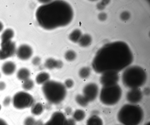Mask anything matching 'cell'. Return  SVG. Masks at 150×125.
<instances>
[{"label":"cell","mask_w":150,"mask_h":125,"mask_svg":"<svg viewBox=\"0 0 150 125\" xmlns=\"http://www.w3.org/2000/svg\"><path fill=\"white\" fill-rule=\"evenodd\" d=\"M0 60H4L14 55L16 51L15 43L11 40L1 42Z\"/></svg>","instance_id":"ba28073f"},{"label":"cell","mask_w":150,"mask_h":125,"mask_svg":"<svg viewBox=\"0 0 150 125\" xmlns=\"http://www.w3.org/2000/svg\"><path fill=\"white\" fill-rule=\"evenodd\" d=\"M66 112H67V113H69L71 112V109L70 107H67V108L66 110Z\"/></svg>","instance_id":"b9f144b4"},{"label":"cell","mask_w":150,"mask_h":125,"mask_svg":"<svg viewBox=\"0 0 150 125\" xmlns=\"http://www.w3.org/2000/svg\"><path fill=\"white\" fill-rule=\"evenodd\" d=\"M122 90L117 84L103 86L99 95L100 101L103 104L108 106L114 105L120 99Z\"/></svg>","instance_id":"8992f818"},{"label":"cell","mask_w":150,"mask_h":125,"mask_svg":"<svg viewBox=\"0 0 150 125\" xmlns=\"http://www.w3.org/2000/svg\"><path fill=\"white\" fill-rule=\"evenodd\" d=\"M101 119L96 115H92L87 120L86 125H103Z\"/></svg>","instance_id":"e0dca14e"},{"label":"cell","mask_w":150,"mask_h":125,"mask_svg":"<svg viewBox=\"0 0 150 125\" xmlns=\"http://www.w3.org/2000/svg\"><path fill=\"white\" fill-rule=\"evenodd\" d=\"M144 112L139 106L127 104L124 105L117 115L118 121L123 125H139L144 117Z\"/></svg>","instance_id":"277c9868"},{"label":"cell","mask_w":150,"mask_h":125,"mask_svg":"<svg viewBox=\"0 0 150 125\" xmlns=\"http://www.w3.org/2000/svg\"><path fill=\"white\" fill-rule=\"evenodd\" d=\"M99 88L98 86L94 83L86 84L83 89V96L89 102L94 100L98 96Z\"/></svg>","instance_id":"30bf717a"},{"label":"cell","mask_w":150,"mask_h":125,"mask_svg":"<svg viewBox=\"0 0 150 125\" xmlns=\"http://www.w3.org/2000/svg\"><path fill=\"white\" fill-rule=\"evenodd\" d=\"M86 117V113L83 110L78 109L76 110L73 114V119L75 121H80L83 120Z\"/></svg>","instance_id":"7402d4cb"},{"label":"cell","mask_w":150,"mask_h":125,"mask_svg":"<svg viewBox=\"0 0 150 125\" xmlns=\"http://www.w3.org/2000/svg\"><path fill=\"white\" fill-rule=\"evenodd\" d=\"M44 110L43 105L40 103L34 104L31 109V113L35 115H39L43 112Z\"/></svg>","instance_id":"d6986e66"},{"label":"cell","mask_w":150,"mask_h":125,"mask_svg":"<svg viewBox=\"0 0 150 125\" xmlns=\"http://www.w3.org/2000/svg\"><path fill=\"white\" fill-rule=\"evenodd\" d=\"M76 57V52L72 50H69L67 51L65 53L64 57L65 59L67 61H71L74 60Z\"/></svg>","instance_id":"4316f807"},{"label":"cell","mask_w":150,"mask_h":125,"mask_svg":"<svg viewBox=\"0 0 150 125\" xmlns=\"http://www.w3.org/2000/svg\"><path fill=\"white\" fill-rule=\"evenodd\" d=\"M130 17V13L127 11L122 12L120 14V18L123 21H126L129 19Z\"/></svg>","instance_id":"f1b7e54d"},{"label":"cell","mask_w":150,"mask_h":125,"mask_svg":"<svg viewBox=\"0 0 150 125\" xmlns=\"http://www.w3.org/2000/svg\"><path fill=\"white\" fill-rule=\"evenodd\" d=\"M50 75L45 72H42L39 73L36 76L35 81L38 84H43L49 80Z\"/></svg>","instance_id":"2e32d148"},{"label":"cell","mask_w":150,"mask_h":125,"mask_svg":"<svg viewBox=\"0 0 150 125\" xmlns=\"http://www.w3.org/2000/svg\"><path fill=\"white\" fill-rule=\"evenodd\" d=\"M133 60V54L128 45L122 41H116L105 44L98 51L92 67L98 74L109 71L119 72L128 67Z\"/></svg>","instance_id":"6da1fadb"},{"label":"cell","mask_w":150,"mask_h":125,"mask_svg":"<svg viewBox=\"0 0 150 125\" xmlns=\"http://www.w3.org/2000/svg\"><path fill=\"white\" fill-rule=\"evenodd\" d=\"M14 33L11 29H6L2 33L1 36V42H5L11 41L13 37Z\"/></svg>","instance_id":"ffe728a7"},{"label":"cell","mask_w":150,"mask_h":125,"mask_svg":"<svg viewBox=\"0 0 150 125\" xmlns=\"http://www.w3.org/2000/svg\"><path fill=\"white\" fill-rule=\"evenodd\" d=\"M75 100L76 103L82 107L87 106L89 103L83 95L81 94L77 95L75 97Z\"/></svg>","instance_id":"d4e9b609"},{"label":"cell","mask_w":150,"mask_h":125,"mask_svg":"<svg viewBox=\"0 0 150 125\" xmlns=\"http://www.w3.org/2000/svg\"><path fill=\"white\" fill-rule=\"evenodd\" d=\"M36 121L33 117L29 116L26 118L23 122L24 125H35Z\"/></svg>","instance_id":"83f0119b"},{"label":"cell","mask_w":150,"mask_h":125,"mask_svg":"<svg viewBox=\"0 0 150 125\" xmlns=\"http://www.w3.org/2000/svg\"><path fill=\"white\" fill-rule=\"evenodd\" d=\"M41 62V59L40 57L38 56L34 57L32 59V62L34 65H39Z\"/></svg>","instance_id":"1f68e13d"},{"label":"cell","mask_w":150,"mask_h":125,"mask_svg":"<svg viewBox=\"0 0 150 125\" xmlns=\"http://www.w3.org/2000/svg\"><path fill=\"white\" fill-rule=\"evenodd\" d=\"M43 124L42 122L40 121H36L35 125H43Z\"/></svg>","instance_id":"60d3db41"},{"label":"cell","mask_w":150,"mask_h":125,"mask_svg":"<svg viewBox=\"0 0 150 125\" xmlns=\"http://www.w3.org/2000/svg\"><path fill=\"white\" fill-rule=\"evenodd\" d=\"M144 93L146 95H148L150 94V89L148 87L145 88L144 90Z\"/></svg>","instance_id":"74e56055"},{"label":"cell","mask_w":150,"mask_h":125,"mask_svg":"<svg viewBox=\"0 0 150 125\" xmlns=\"http://www.w3.org/2000/svg\"><path fill=\"white\" fill-rule=\"evenodd\" d=\"M30 75L29 70L25 68L20 69L17 72L16 74L17 78L20 80L24 81L29 78Z\"/></svg>","instance_id":"9a60e30c"},{"label":"cell","mask_w":150,"mask_h":125,"mask_svg":"<svg viewBox=\"0 0 150 125\" xmlns=\"http://www.w3.org/2000/svg\"><path fill=\"white\" fill-rule=\"evenodd\" d=\"M42 90L46 100L52 104L60 103L67 95L66 88L64 85L53 80H49L43 84Z\"/></svg>","instance_id":"5b68a950"},{"label":"cell","mask_w":150,"mask_h":125,"mask_svg":"<svg viewBox=\"0 0 150 125\" xmlns=\"http://www.w3.org/2000/svg\"><path fill=\"white\" fill-rule=\"evenodd\" d=\"M127 100L132 104H135L139 102L142 99L143 93L139 88L131 89L126 94Z\"/></svg>","instance_id":"7c38bea8"},{"label":"cell","mask_w":150,"mask_h":125,"mask_svg":"<svg viewBox=\"0 0 150 125\" xmlns=\"http://www.w3.org/2000/svg\"><path fill=\"white\" fill-rule=\"evenodd\" d=\"M22 84V87L25 90L29 91L32 89L34 86V82L33 81L28 79L23 81Z\"/></svg>","instance_id":"484cf974"},{"label":"cell","mask_w":150,"mask_h":125,"mask_svg":"<svg viewBox=\"0 0 150 125\" xmlns=\"http://www.w3.org/2000/svg\"><path fill=\"white\" fill-rule=\"evenodd\" d=\"M6 84L5 82L2 81H0V91L4 90L6 88Z\"/></svg>","instance_id":"8d00e7d4"},{"label":"cell","mask_w":150,"mask_h":125,"mask_svg":"<svg viewBox=\"0 0 150 125\" xmlns=\"http://www.w3.org/2000/svg\"><path fill=\"white\" fill-rule=\"evenodd\" d=\"M0 125H8L7 123L3 119L0 118Z\"/></svg>","instance_id":"f35d334b"},{"label":"cell","mask_w":150,"mask_h":125,"mask_svg":"<svg viewBox=\"0 0 150 125\" xmlns=\"http://www.w3.org/2000/svg\"><path fill=\"white\" fill-rule=\"evenodd\" d=\"M63 62L61 60H57V69H61L63 66Z\"/></svg>","instance_id":"d590c367"},{"label":"cell","mask_w":150,"mask_h":125,"mask_svg":"<svg viewBox=\"0 0 150 125\" xmlns=\"http://www.w3.org/2000/svg\"><path fill=\"white\" fill-rule=\"evenodd\" d=\"M1 105L0 104V110L1 109Z\"/></svg>","instance_id":"bcb514c9"},{"label":"cell","mask_w":150,"mask_h":125,"mask_svg":"<svg viewBox=\"0 0 150 125\" xmlns=\"http://www.w3.org/2000/svg\"><path fill=\"white\" fill-rule=\"evenodd\" d=\"M33 51L32 48L26 44H23L20 46L16 51L17 57L22 60H26L32 56Z\"/></svg>","instance_id":"4fadbf2b"},{"label":"cell","mask_w":150,"mask_h":125,"mask_svg":"<svg viewBox=\"0 0 150 125\" xmlns=\"http://www.w3.org/2000/svg\"><path fill=\"white\" fill-rule=\"evenodd\" d=\"M16 66L15 64L11 61H8L4 63L1 67L3 73L6 75L13 74L15 71Z\"/></svg>","instance_id":"5bb4252c"},{"label":"cell","mask_w":150,"mask_h":125,"mask_svg":"<svg viewBox=\"0 0 150 125\" xmlns=\"http://www.w3.org/2000/svg\"><path fill=\"white\" fill-rule=\"evenodd\" d=\"M98 113V112L97 111H93V112L92 115H97V114Z\"/></svg>","instance_id":"ee69618b"},{"label":"cell","mask_w":150,"mask_h":125,"mask_svg":"<svg viewBox=\"0 0 150 125\" xmlns=\"http://www.w3.org/2000/svg\"><path fill=\"white\" fill-rule=\"evenodd\" d=\"M92 40V38L90 35L85 34L82 35L78 42L81 46L86 47L91 44Z\"/></svg>","instance_id":"ac0fdd59"},{"label":"cell","mask_w":150,"mask_h":125,"mask_svg":"<svg viewBox=\"0 0 150 125\" xmlns=\"http://www.w3.org/2000/svg\"><path fill=\"white\" fill-rule=\"evenodd\" d=\"M57 60L52 58H49L45 61L44 66L45 67L49 70L57 68Z\"/></svg>","instance_id":"603a6c76"},{"label":"cell","mask_w":150,"mask_h":125,"mask_svg":"<svg viewBox=\"0 0 150 125\" xmlns=\"http://www.w3.org/2000/svg\"><path fill=\"white\" fill-rule=\"evenodd\" d=\"M98 17L100 21H103L107 18V15L105 13L101 12L98 14Z\"/></svg>","instance_id":"d6a6232c"},{"label":"cell","mask_w":150,"mask_h":125,"mask_svg":"<svg viewBox=\"0 0 150 125\" xmlns=\"http://www.w3.org/2000/svg\"><path fill=\"white\" fill-rule=\"evenodd\" d=\"M39 1L40 2V3H43V4H46L50 2H51V1L50 0H41V1Z\"/></svg>","instance_id":"ab89813d"},{"label":"cell","mask_w":150,"mask_h":125,"mask_svg":"<svg viewBox=\"0 0 150 125\" xmlns=\"http://www.w3.org/2000/svg\"><path fill=\"white\" fill-rule=\"evenodd\" d=\"M1 73H0V78H1Z\"/></svg>","instance_id":"7dc6e473"},{"label":"cell","mask_w":150,"mask_h":125,"mask_svg":"<svg viewBox=\"0 0 150 125\" xmlns=\"http://www.w3.org/2000/svg\"><path fill=\"white\" fill-rule=\"evenodd\" d=\"M144 125H150V122L149 121L147 122Z\"/></svg>","instance_id":"f6af8a7d"},{"label":"cell","mask_w":150,"mask_h":125,"mask_svg":"<svg viewBox=\"0 0 150 125\" xmlns=\"http://www.w3.org/2000/svg\"><path fill=\"white\" fill-rule=\"evenodd\" d=\"M11 101V98L10 96H7L5 98L3 101V105L4 106H7L10 105Z\"/></svg>","instance_id":"836d02e7"},{"label":"cell","mask_w":150,"mask_h":125,"mask_svg":"<svg viewBox=\"0 0 150 125\" xmlns=\"http://www.w3.org/2000/svg\"><path fill=\"white\" fill-rule=\"evenodd\" d=\"M82 34L81 31L78 29L74 30L69 35V39L70 41L74 43L78 42Z\"/></svg>","instance_id":"44dd1931"},{"label":"cell","mask_w":150,"mask_h":125,"mask_svg":"<svg viewBox=\"0 0 150 125\" xmlns=\"http://www.w3.org/2000/svg\"><path fill=\"white\" fill-rule=\"evenodd\" d=\"M107 5V2L104 0H103L97 4L96 8L98 10H103L105 9Z\"/></svg>","instance_id":"f546056e"},{"label":"cell","mask_w":150,"mask_h":125,"mask_svg":"<svg viewBox=\"0 0 150 125\" xmlns=\"http://www.w3.org/2000/svg\"><path fill=\"white\" fill-rule=\"evenodd\" d=\"M67 119L62 112L56 111L52 113L50 119L43 125H67Z\"/></svg>","instance_id":"8fae6325"},{"label":"cell","mask_w":150,"mask_h":125,"mask_svg":"<svg viewBox=\"0 0 150 125\" xmlns=\"http://www.w3.org/2000/svg\"><path fill=\"white\" fill-rule=\"evenodd\" d=\"M64 85L66 88H71L74 85V82L71 79H67L64 82Z\"/></svg>","instance_id":"4dcf8cb0"},{"label":"cell","mask_w":150,"mask_h":125,"mask_svg":"<svg viewBox=\"0 0 150 125\" xmlns=\"http://www.w3.org/2000/svg\"><path fill=\"white\" fill-rule=\"evenodd\" d=\"M74 16L72 8L67 2L56 0L44 4L37 9L35 16L39 25L46 30H52L68 25Z\"/></svg>","instance_id":"7a4b0ae2"},{"label":"cell","mask_w":150,"mask_h":125,"mask_svg":"<svg viewBox=\"0 0 150 125\" xmlns=\"http://www.w3.org/2000/svg\"><path fill=\"white\" fill-rule=\"evenodd\" d=\"M91 73V70L89 67H84L80 69L79 72V75L81 78L86 79L89 76Z\"/></svg>","instance_id":"cb8c5ba5"},{"label":"cell","mask_w":150,"mask_h":125,"mask_svg":"<svg viewBox=\"0 0 150 125\" xmlns=\"http://www.w3.org/2000/svg\"><path fill=\"white\" fill-rule=\"evenodd\" d=\"M147 74L142 68L133 65L127 67L123 72L122 81L123 85L131 89L139 88L146 83Z\"/></svg>","instance_id":"3957f363"},{"label":"cell","mask_w":150,"mask_h":125,"mask_svg":"<svg viewBox=\"0 0 150 125\" xmlns=\"http://www.w3.org/2000/svg\"><path fill=\"white\" fill-rule=\"evenodd\" d=\"M12 102L15 108L22 110L32 107L34 103V99L32 96L28 93L20 91L14 95Z\"/></svg>","instance_id":"52a82bcc"},{"label":"cell","mask_w":150,"mask_h":125,"mask_svg":"<svg viewBox=\"0 0 150 125\" xmlns=\"http://www.w3.org/2000/svg\"><path fill=\"white\" fill-rule=\"evenodd\" d=\"M3 24L0 21V32L3 30Z\"/></svg>","instance_id":"7bdbcfd3"},{"label":"cell","mask_w":150,"mask_h":125,"mask_svg":"<svg viewBox=\"0 0 150 125\" xmlns=\"http://www.w3.org/2000/svg\"><path fill=\"white\" fill-rule=\"evenodd\" d=\"M119 72L109 71L102 74L99 81L103 86H109L117 84L119 79Z\"/></svg>","instance_id":"9c48e42d"},{"label":"cell","mask_w":150,"mask_h":125,"mask_svg":"<svg viewBox=\"0 0 150 125\" xmlns=\"http://www.w3.org/2000/svg\"><path fill=\"white\" fill-rule=\"evenodd\" d=\"M67 125H76L75 121L73 119H67Z\"/></svg>","instance_id":"e575fe53"}]
</instances>
